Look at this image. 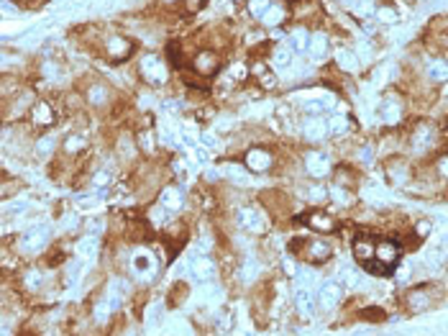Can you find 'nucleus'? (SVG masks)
<instances>
[{"label": "nucleus", "mask_w": 448, "mask_h": 336, "mask_svg": "<svg viewBox=\"0 0 448 336\" xmlns=\"http://www.w3.org/2000/svg\"><path fill=\"white\" fill-rule=\"evenodd\" d=\"M239 223L249 231H267V216L259 208H241L239 211Z\"/></svg>", "instance_id": "nucleus-1"}, {"label": "nucleus", "mask_w": 448, "mask_h": 336, "mask_svg": "<svg viewBox=\"0 0 448 336\" xmlns=\"http://www.w3.org/2000/svg\"><path fill=\"white\" fill-rule=\"evenodd\" d=\"M141 72H144V77H146L149 82H154V85H161V82L167 80L164 62L156 59V57H146V59L141 62Z\"/></svg>", "instance_id": "nucleus-2"}, {"label": "nucleus", "mask_w": 448, "mask_h": 336, "mask_svg": "<svg viewBox=\"0 0 448 336\" xmlns=\"http://www.w3.org/2000/svg\"><path fill=\"white\" fill-rule=\"evenodd\" d=\"M133 272H136L141 280L154 277V272H156V259H154L149 252H138V254L133 257Z\"/></svg>", "instance_id": "nucleus-3"}, {"label": "nucleus", "mask_w": 448, "mask_h": 336, "mask_svg": "<svg viewBox=\"0 0 448 336\" xmlns=\"http://www.w3.org/2000/svg\"><path fill=\"white\" fill-rule=\"evenodd\" d=\"M305 167H308V172H310L313 177H325V172L331 170V162H328L325 154L310 151V154L305 156Z\"/></svg>", "instance_id": "nucleus-4"}, {"label": "nucleus", "mask_w": 448, "mask_h": 336, "mask_svg": "<svg viewBox=\"0 0 448 336\" xmlns=\"http://www.w3.org/2000/svg\"><path fill=\"white\" fill-rule=\"evenodd\" d=\"M46 236H49V229H46V226H34V229H29V231L23 234V239H21V247H23L26 252H34V249L44 247Z\"/></svg>", "instance_id": "nucleus-5"}, {"label": "nucleus", "mask_w": 448, "mask_h": 336, "mask_svg": "<svg viewBox=\"0 0 448 336\" xmlns=\"http://www.w3.org/2000/svg\"><path fill=\"white\" fill-rule=\"evenodd\" d=\"M318 300H320V308L323 310H333L341 300V287L336 282H323L320 293H318Z\"/></svg>", "instance_id": "nucleus-6"}, {"label": "nucleus", "mask_w": 448, "mask_h": 336, "mask_svg": "<svg viewBox=\"0 0 448 336\" xmlns=\"http://www.w3.org/2000/svg\"><path fill=\"white\" fill-rule=\"evenodd\" d=\"M374 257L379 259V262H384V264H397V259H399V247L394 244V241H379L376 244V249H374Z\"/></svg>", "instance_id": "nucleus-7"}, {"label": "nucleus", "mask_w": 448, "mask_h": 336, "mask_svg": "<svg viewBox=\"0 0 448 336\" xmlns=\"http://www.w3.org/2000/svg\"><path fill=\"white\" fill-rule=\"evenodd\" d=\"M246 164L251 167L254 172H264V170H269L272 156H269L264 149H251V151L246 154Z\"/></svg>", "instance_id": "nucleus-8"}, {"label": "nucleus", "mask_w": 448, "mask_h": 336, "mask_svg": "<svg viewBox=\"0 0 448 336\" xmlns=\"http://www.w3.org/2000/svg\"><path fill=\"white\" fill-rule=\"evenodd\" d=\"M192 275H195V280L207 282V280L215 277V264H213L210 259H195V262H192Z\"/></svg>", "instance_id": "nucleus-9"}, {"label": "nucleus", "mask_w": 448, "mask_h": 336, "mask_svg": "<svg viewBox=\"0 0 448 336\" xmlns=\"http://www.w3.org/2000/svg\"><path fill=\"white\" fill-rule=\"evenodd\" d=\"M159 206H164L167 211L182 208V195H179V190H177V188H164V190L159 193Z\"/></svg>", "instance_id": "nucleus-10"}, {"label": "nucleus", "mask_w": 448, "mask_h": 336, "mask_svg": "<svg viewBox=\"0 0 448 336\" xmlns=\"http://www.w3.org/2000/svg\"><path fill=\"white\" fill-rule=\"evenodd\" d=\"M328 257H331V244H325V241H310V244H308V259H310V262L320 264V262H325Z\"/></svg>", "instance_id": "nucleus-11"}, {"label": "nucleus", "mask_w": 448, "mask_h": 336, "mask_svg": "<svg viewBox=\"0 0 448 336\" xmlns=\"http://www.w3.org/2000/svg\"><path fill=\"white\" fill-rule=\"evenodd\" d=\"M195 70H197L200 75H213V72L218 70V57L210 54V52L197 54V59H195Z\"/></svg>", "instance_id": "nucleus-12"}, {"label": "nucleus", "mask_w": 448, "mask_h": 336, "mask_svg": "<svg viewBox=\"0 0 448 336\" xmlns=\"http://www.w3.org/2000/svg\"><path fill=\"white\" fill-rule=\"evenodd\" d=\"M302 133H305L308 141H320L328 133V123H323V121H308L302 126Z\"/></svg>", "instance_id": "nucleus-13"}, {"label": "nucleus", "mask_w": 448, "mask_h": 336, "mask_svg": "<svg viewBox=\"0 0 448 336\" xmlns=\"http://www.w3.org/2000/svg\"><path fill=\"white\" fill-rule=\"evenodd\" d=\"M374 249H376V247H374L369 239H364V236H359V239L353 241V257H356L361 264L369 262V259L374 257Z\"/></svg>", "instance_id": "nucleus-14"}, {"label": "nucleus", "mask_w": 448, "mask_h": 336, "mask_svg": "<svg viewBox=\"0 0 448 336\" xmlns=\"http://www.w3.org/2000/svg\"><path fill=\"white\" fill-rule=\"evenodd\" d=\"M308 52H310V57L313 59H325V54H328V39H325V34H315L313 39H310V47H308Z\"/></svg>", "instance_id": "nucleus-15"}, {"label": "nucleus", "mask_w": 448, "mask_h": 336, "mask_svg": "<svg viewBox=\"0 0 448 336\" xmlns=\"http://www.w3.org/2000/svg\"><path fill=\"white\" fill-rule=\"evenodd\" d=\"M108 52H110V57H115V59H123V57H128L131 54V41H126V39H110L108 41Z\"/></svg>", "instance_id": "nucleus-16"}, {"label": "nucleus", "mask_w": 448, "mask_h": 336, "mask_svg": "<svg viewBox=\"0 0 448 336\" xmlns=\"http://www.w3.org/2000/svg\"><path fill=\"white\" fill-rule=\"evenodd\" d=\"M77 254H80V259L92 262V259H95V254H98V239H92V236L82 239V241H80V247H77Z\"/></svg>", "instance_id": "nucleus-17"}, {"label": "nucleus", "mask_w": 448, "mask_h": 336, "mask_svg": "<svg viewBox=\"0 0 448 336\" xmlns=\"http://www.w3.org/2000/svg\"><path fill=\"white\" fill-rule=\"evenodd\" d=\"M336 62H338V67H341V70H346V72H356V70H359V59H356V54H353V52L341 49V52L336 54Z\"/></svg>", "instance_id": "nucleus-18"}, {"label": "nucleus", "mask_w": 448, "mask_h": 336, "mask_svg": "<svg viewBox=\"0 0 448 336\" xmlns=\"http://www.w3.org/2000/svg\"><path fill=\"white\" fill-rule=\"evenodd\" d=\"M428 77H430V80H435V82L448 80V62H443V59L430 62V64H428Z\"/></svg>", "instance_id": "nucleus-19"}, {"label": "nucleus", "mask_w": 448, "mask_h": 336, "mask_svg": "<svg viewBox=\"0 0 448 336\" xmlns=\"http://www.w3.org/2000/svg\"><path fill=\"white\" fill-rule=\"evenodd\" d=\"M223 175L236 180L239 185H249V175L244 172V167H239V164H226V167H223Z\"/></svg>", "instance_id": "nucleus-20"}, {"label": "nucleus", "mask_w": 448, "mask_h": 336, "mask_svg": "<svg viewBox=\"0 0 448 336\" xmlns=\"http://www.w3.org/2000/svg\"><path fill=\"white\" fill-rule=\"evenodd\" d=\"M382 121L384 123H389V126H394L397 121H399V108H397V103H382Z\"/></svg>", "instance_id": "nucleus-21"}, {"label": "nucleus", "mask_w": 448, "mask_h": 336, "mask_svg": "<svg viewBox=\"0 0 448 336\" xmlns=\"http://www.w3.org/2000/svg\"><path fill=\"white\" fill-rule=\"evenodd\" d=\"M34 121H36L39 126H49V123H52V110H49L46 103H36V108H34Z\"/></svg>", "instance_id": "nucleus-22"}, {"label": "nucleus", "mask_w": 448, "mask_h": 336, "mask_svg": "<svg viewBox=\"0 0 448 336\" xmlns=\"http://www.w3.org/2000/svg\"><path fill=\"white\" fill-rule=\"evenodd\" d=\"M308 223H310L315 231H331V229H333V221H331L328 216H323V213H313V216L308 218Z\"/></svg>", "instance_id": "nucleus-23"}, {"label": "nucleus", "mask_w": 448, "mask_h": 336, "mask_svg": "<svg viewBox=\"0 0 448 336\" xmlns=\"http://www.w3.org/2000/svg\"><path fill=\"white\" fill-rule=\"evenodd\" d=\"M282 18H285V8H279V6H269V11L262 16V21H264L267 26H277Z\"/></svg>", "instance_id": "nucleus-24"}, {"label": "nucleus", "mask_w": 448, "mask_h": 336, "mask_svg": "<svg viewBox=\"0 0 448 336\" xmlns=\"http://www.w3.org/2000/svg\"><path fill=\"white\" fill-rule=\"evenodd\" d=\"M274 64L277 67H290L292 64V47H279L274 52Z\"/></svg>", "instance_id": "nucleus-25"}, {"label": "nucleus", "mask_w": 448, "mask_h": 336, "mask_svg": "<svg viewBox=\"0 0 448 336\" xmlns=\"http://www.w3.org/2000/svg\"><path fill=\"white\" fill-rule=\"evenodd\" d=\"M328 131L331 133H346L348 131V118L346 116H333L328 121Z\"/></svg>", "instance_id": "nucleus-26"}, {"label": "nucleus", "mask_w": 448, "mask_h": 336, "mask_svg": "<svg viewBox=\"0 0 448 336\" xmlns=\"http://www.w3.org/2000/svg\"><path fill=\"white\" fill-rule=\"evenodd\" d=\"M430 139H433L430 128H428V126H420L417 133H415V146H417V149H425V146H430Z\"/></svg>", "instance_id": "nucleus-27"}, {"label": "nucleus", "mask_w": 448, "mask_h": 336, "mask_svg": "<svg viewBox=\"0 0 448 336\" xmlns=\"http://www.w3.org/2000/svg\"><path fill=\"white\" fill-rule=\"evenodd\" d=\"M376 21L379 24H397V11L389 8V6H384V8L376 11Z\"/></svg>", "instance_id": "nucleus-28"}, {"label": "nucleus", "mask_w": 448, "mask_h": 336, "mask_svg": "<svg viewBox=\"0 0 448 336\" xmlns=\"http://www.w3.org/2000/svg\"><path fill=\"white\" fill-rule=\"evenodd\" d=\"M297 308H300V313H310V310H313V298H310L308 290H305V293H297Z\"/></svg>", "instance_id": "nucleus-29"}, {"label": "nucleus", "mask_w": 448, "mask_h": 336, "mask_svg": "<svg viewBox=\"0 0 448 336\" xmlns=\"http://www.w3.org/2000/svg\"><path fill=\"white\" fill-rule=\"evenodd\" d=\"M269 6H272L269 0H251V3H249V11H251L254 16H264V13L269 11Z\"/></svg>", "instance_id": "nucleus-30"}, {"label": "nucleus", "mask_w": 448, "mask_h": 336, "mask_svg": "<svg viewBox=\"0 0 448 336\" xmlns=\"http://www.w3.org/2000/svg\"><path fill=\"white\" fill-rule=\"evenodd\" d=\"M292 39H295V49H302V52H305V49L310 47V36H308V31H295Z\"/></svg>", "instance_id": "nucleus-31"}, {"label": "nucleus", "mask_w": 448, "mask_h": 336, "mask_svg": "<svg viewBox=\"0 0 448 336\" xmlns=\"http://www.w3.org/2000/svg\"><path fill=\"white\" fill-rule=\"evenodd\" d=\"M331 195L336 198V203H338V206H348V203H351V195H348L343 188H333V190H331Z\"/></svg>", "instance_id": "nucleus-32"}, {"label": "nucleus", "mask_w": 448, "mask_h": 336, "mask_svg": "<svg viewBox=\"0 0 448 336\" xmlns=\"http://www.w3.org/2000/svg\"><path fill=\"white\" fill-rule=\"evenodd\" d=\"M52 149H54V136H44V139L39 141V146H36L39 154H49Z\"/></svg>", "instance_id": "nucleus-33"}, {"label": "nucleus", "mask_w": 448, "mask_h": 336, "mask_svg": "<svg viewBox=\"0 0 448 336\" xmlns=\"http://www.w3.org/2000/svg\"><path fill=\"white\" fill-rule=\"evenodd\" d=\"M26 285H29V287H39V285H41V272H39V270H31V272L26 275Z\"/></svg>", "instance_id": "nucleus-34"}, {"label": "nucleus", "mask_w": 448, "mask_h": 336, "mask_svg": "<svg viewBox=\"0 0 448 336\" xmlns=\"http://www.w3.org/2000/svg\"><path fill=\"white\" fill-rule=\"evenodd\" d=\"M364 318H366V321H384L387 316H384V310H379V308H369V310H364Z\"/></svg>", "instance_id": "nucleus-35"}, {"label": "nucleus", "mask_w": 448, "mask_h": 336, "mask_svg": "<svg viewBox=\"0 0 448 336\" xmlns=\"http://www.w3.org/2000/svg\"><path fill=\"white\" fill-rule=\"evenodd\" d=\"M256 72L262 75V85H264V87H274V85H277V80H274V75H269L267 70H262V67H259Z\"/></svg>", "instance_id": "nucleus-36"}, {"label": "nucleus", "mask_w": 448, "mask_h": 336, "mask_svg": "<svg viewBox=\"0 0 448 336\" xmlns=\"http://www.w3.org/2000/svg\"><path fill=\"white\" fill-rule=\"evenodd\" d=\"M64 149H67V151H80V149H82V139H80V136H69L67 144H64Z\"/></svg>", "instance_id": "nucleus-37"}, {"label": "nucleus", "mask_w": 448, "mask_h": 336, "mask_svg": "<svg viewBox=\"0 0 448 336\" xmlns=\"http://www.w3.org/2000/svg\"><path fill=\"white\" fill-rule=\"evenodd\" d=\"M440 262H443V257H440L438 252H433V254H428V257H425V264H428V267H433V270H438V267H440Z\"/></svg>", "instance_id": "nucleus-38"}, {"label": "nucleus", "mask_w": 448, "mask_h": 336, "mask_svg": "<svg viewBox=\"0 0 448 336\" xmlns=\"http://www.w3.org/2000/svg\"><path fill=\"white\" fill-rule=\"evenodd\" d=\"M415 234H417V239H425L430 234V221H420L417 229H415Z\"/></svg>", "instance_id": "nucleus-39"}, {"label": "nucleus", "mask_w": 448, "mask_h": 336, "mask_svg": "<svg viewBox=\"0 0 448 336\" xmlns=\"http://www.w3.org/2000/svg\"><path fill=\"white\" fill-rule=\"evenodd\" d=\"M90 100H92V103H103V100H105V90H103V87H92Z\"/></svg>", "instance_id": "nucleus-40"}, {"label": "nucleus", "mask_w": 448, "mask_h": 336, "mask_svg": "<svg viewBox=\"0 0 448 336\" xmlns=\"http://www.w3.org/2000/svg\"><path fill=\"white\" fill-rule=\"evenodd\" d=\"M343 280H346L348 287H356V285H359V275H356V272H343Z\"/></svg>", "instance_id": "nucleus-41"}, {"label": "nucleus", "mask_w": 448, "mask_h": 336, "mask_svg": "<svg viewBox=\"0 0 448 336\" xmlns=\"http://www.w3.org/2000/svg\"><path fill=\"white\" fill-rule=\"evenodd\" d=\"M438 172H440L443 177H448V156H440V159H438Z\"/></svg>", "instance_id": "nucleus-42"}, {"label": "nucleus", "mask_w": 448, "mask_h": 336, "mask_svg": "<svg viewBox=\"0 0 448 336\" xmlns=\"http://www.w3.org/2000/svg\"><path fill=\"white\" fill-rule=\"evenodd\" d=\"M246 267H249V270H246V272H241V275H244V280H251V277L256 275V264H254V262H249Z\"/></svg>", "instance_id": "nucleus-43"}, {"label": "nucleus", "mask_w": 448, "mask_h": 336, "mask_svg": "<svg viewBox=\"0 0 448 336\" xmlns=\"http://www.w3.org/2000/svg\"><path fill=\"white\" fill-rule=\"evenodd\" d=\"M195 156H197L200 162H207V151H205V149H195Z\"/></svg>", "instance_id": "nucleus-44"}, {"label": "nucleus", "mask_w": 448, "mask_h": 336, "mask_svg": "<svg viewBox=\"0 0 448 336\" xmlns=\"http://www.w3.org/2000/svg\"><path fill=\"white\" fill-rule=\"evenodd\" d=\"M95 183H98V185H105V183H108V175H105V172H100V175L95 177Z\"/></svg>", "instance_id": "nucleus-45"}, {"label": "nucleus", "mask_w": 448, "mask_h": 336, "mask_svg": "<svg viewBox=\"0 0 448 336\" xmlns=\"http://www.w3.org/2000/svg\"><path fill=\"white\" fill-rule=\"evenodd\" d=\"M310 195H313V198H325V190H313Z\"/></svg>", "instance_id": "nucleus-46"}]
</instances>
